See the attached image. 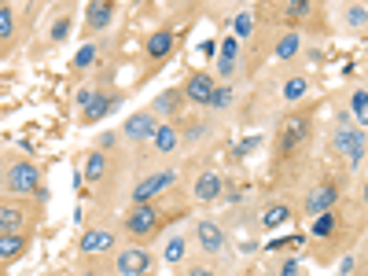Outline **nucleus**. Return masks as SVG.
I'll return each mask as SVG.
<instances>
[{
	"mask_svg": "<svg viewBox=\"0 0 368 276\" xmlns=\"http://www.w3.org/2000/svg\"><path fill=\"white\" fill-rule=\"evenodd\" d=\"M332 144L343 159H350V162L365 159V129H357V125H339L335 136H332Z\"/></svg>",
	"mask_w": 368,
	"mask_h": 276,
	"instance_id": "f257e3e1",
	"label": "nucleus"
},
{
	"mask_svg": "<svg viewBox=\"0 0 368 276\" xmlns=\"http://www.w3.org/2000/svg\"><path fill=\"white\" fill-rule=\"evenodd\" d=\"M158 225H162V218H158V210L151 203H140L136 210H129V218H125V229L133 232V236H155L158 232Z\"/></svg>",
	"mask_w": 368,
	"mask_h": 276,
	"instance_id": "f03ea898",
	"label": "nucleus"
},
{
	"mask_svg": "<svg viewBox=\"0 0 368 276\" xmlns=\"http://www.w3.org/2000/svg\"><path fill=\"white\" fill-rule=\"evenodd\" d=\"M173 181H177L173 170H158V173H151V177H144V181L133 188V203H136V206H140V203H151L158 192L173 188Z\"/></svg>",
	"mask_w": 368,
	"mask_h": 276,
	"instance_id": "7ed1b4c3",
	"label": "nucleus"
},
{
	"mask_svg": "<svg viewBox=\"0 0 368 276\" xmlns=\"http://www.w3.org/2000/svg\"><path fill=\"white\" fill-rule=\"evenodd\" d=\"M8 188H12L15 195H29L41 188V173H37V166L29 162H15L12 170H8Z\"/></svg>",
	"mask_w": 368,
	"mask_h": 276,
	"instance_id": "20e7f679",
	"label": "nucleus"
},
{
	"mask_svg": "<svg viewBox=\"0 0 368 276\" xmlns=\"http://www.w3.org/2000/svg\"><path fill=\"white\" fill-rule=\"evenodd\" d=\"M306 136H310V118H306V114H291V118L280 125V151L291 155L295 147L306 140Z\"/></svg>",
	"mask_w": 368,
	"mask_h": 276,
	"instance_id": "39448f33",
	"label": "nucleus"
},
{
	"mask_svg": "<svg viewBox=\"0 0 368 276\" xmlns=\"http://www.w3.org/2000/svg\"><path fill=\"white\" fill-rule=\"evenodd\" d=\"M155 129H158V118H155L151 111H136V114H129V122H125L122 133H125L133 144H140V140H151Z\"/></svg>",
	"mask_w": 368,
	"mask_h": 276,
	"instance_id": "423d86ee",
	"label": "nucleus"
},
{
	"mask_svg": "<svg viewBox=\"0 0 368 276\" xmlns=\"http://www.w3.org/2000/svg\"><path fill=\"white\" fill-rule=\"evenodd\" d=\"M147 269H151V254L144 247H129L118 254V273L122 276H147Z\"/></svg>",
	"mask_w": 368,
	"mask_h": 276,
	"instance_id": "0eeeda50",
	"label": "nucleus"
},
{
	"mask_svg": "<svg viewBox=\"0 0 368 276\" xmlns=\"http://www.w3.org/2000/svg\"><path fill=\"white\" fill-rule=\"evenodd\" d=\"M335 199H339V188H335L332 181H324L321 188H317V192L310 195V199H306V210H310L313 218H321V214H332Z\"/></svg>",
	"mask_w": 368,
	"mask_h": 276,
	"instance_id": "6e6552de",
	"label": "nucleus"
},
{
	"mask_svg": "<svg viewBox=\"0 0 368 276\" xmlns=\"http://www.w3.org/2000/svg\"><path fill=\"white\" fill-rule=\"evenodd\" d=\"M195 240H199V247H203L206 254H217L225 247V232H221V225H214V221H199L195 225Z\"/></svg>",
	"mask_w": 368,
	"mask_h": 276,
	"instance_id": "1a4fd4ad",
	"label": "nucleus"
},
{
	"mask_svg": "<svg viewBox=\"0 0 368 276\" xmlns=\"http://www.w3.org/2000/svg\"><path fill=\"white\" fill-rule=\"evenodd\" d=\"M210 92H214V81H210V74H192L188 77V85H184V96L192 103H210Z\"/></svg>",
	"mask_w": 368,
	"mask_h": 276,
	"instance_id": "9d476101",
	"label": "nucleus"
},
{
	"mask_svg": "<svg viewBox=\"0 0 368 276\" xmlns=\"http://www.w3.org/2000/svg\"><path fill=\"white\" fill-rule=\"evenodd\" d=\"M114 107H118V96H107V92H96V96H93V103H88V107H85V111H82V118H85V122H88V125H93V122H99V118H107V114H111V111H114Z\"/></svg>",
	"mask_w": 368,
	"mask_h": 276,
	"instance_id": "9b49d317",
	"label": "nucleus"
},
{
	"mask_svg": "<svg viewBox=\"0 0 368 276\" xmlns=\"http://www.w3.org/2000/svg\"><path fill=\"white\" fill-rule=\"evenodd\" d=\"M111 247H114V232H107V229H88L82 236V254H99Z\"/></svg>",
	"mask_w": 368,
	"mask_h": 276,
	"instance_id": "f8f14e48",
	"label": "nucleus"
},
{
	"mask_svg": "<svg viewBox=\"0 0 368 276\" xmlns=\"http://www.w3.org/2000/svg\"><path fill=\"white\" fill-rule=\"evenodd\" d=\"M111 18H114V4H107V0H93V4L85 8V23H88V29H103V26H111Z\"/></svg>",
	"mask_w": 368,
	"mask_h": 276,
	"instance_id": "ddd939ff",
	"label": "nucleus"
},
{
	"mask_svg": "<svg viewBox=\"0 0 368 276\" xmlns=\"http://www.w3.org/2000/svg\"><path fill=\"white\" fill-rule=\"evenodd\" d=\"M221 188H225V181H221L217 173H203V177L195 181V199H199V203H214L217 195H221Z\"/></svg>",
	"mask_w": 368,
	"mask_h": 276,
	"instance_id": "4468645a",
	"label": "nucleus"
},
{
	"mask_svg": "<svg viewBox=\"0 0 368 276\" xmlns=\"http://www.w3.org/2000/svg\"><path fill=\"white\" fill-rule=\"evenodd\" d=\"M173 45H177V37L170 34V29H155V34L147 37V55H151V59H166L173 52Z\"/></svg>",
	"mask_w": 368,
	"mask_h": 276,
	"instance_id": "2eb2a0df",
	"label": "nucleus"
},
{
	"mask_svg": "<svg viewBox=\"0 0 368 276\" xmlns=\"http://www.w3.org/2000/svg\"><path fill=\"white\" fill-rule=\"evenodd\" d=\"M23 221H26L23 206H15V203L0 206V236H4V232H23Z\"/></svg>",
	"mask_w": 368,
	"mask_h": 276,
	"instance_id": "dca6fc26",
	"label": "nucleus"
},
{
	"mask_svg": "<svg viewBox=\"0 0 368 276\" xmlns=\"http://www.w3.org/2000/svg\"><path fill=\"white\" fill-rule=\"evenodd\" d=\"M26 236L23 232H4L0 236V262H12V258H19V254L26 251Z\"/></svg>",
	"mask_w": 368,
	"mask_h": 276,
	"instance_id": "f3484780",
	"label": "nucleus"
},
{
	"mask_svg": "<svg viewBox=\"0 0 368 276\" xmlns=\"http://www.w3.org/2000/svg\"><path fill=\"white\" fill-rule=\"evenodd\" d=\"M217 52H221V59H217V66H221V74L228 77V74L236 71V55H240V41H236V37L228 34L225 41H221V48H217Z\"/></svg>",
	"mask_w": 368,
	"mask_h": 276,
	"instance_id": "a211bd4d",
	"label": "nucleus"
},
{
	"mask_svg": "<svg viewBox=\"0 0 368 276\" xmlns=\"http://www.w3.org/2000/svg\"><path fill=\"white\" fill-rule=\"evenodd\" d=\"M177 140H181V136H177V129H173L170 122H166V125H158L155 136H151V144H155V151H158V155H170V151H177Z\"/></svg>",
	"mask_w": 368,
	"mask_h": 276,
	"instance_id": "6ab92c4d",
	"label": "nucleus"
},
{
	"mask_svg": "<svg viewBox=\"0 0 368 276\" xmlns=\"http://www.w3.org/2000/svg\"><path fill=\"white\" fill-rule=\"evenodd\" d=\"M269 15L284 18V23H291V18H306V15H310V0H291V4H284V8H273Z\"/></svg>",
	"mask_w": 368,
	"mask_h": 276,
	"instance_id": "aec40b11",
	"label": "nucleus"
},
{
	"mask_svg": "<svg viewBox=\"0 0 368 276\" xmlns=\"http://www.w3.org/2000/svg\"><path fill=\"white\" fill-rule=\"evenodd\" d=\"M103 173H107V155L103 151H93L88 155V162H85V181H103Z\"/></svg>",
	"mask_w": 368,
	"mask_h": 276,
	"instance_id": "412c9836",
	"label": "nucleus"
},
{
	"mask_svg": "<svg viewBox=\"0 0 368 276\" xmlns=\"http://www.w3.org/2000/svg\"><path fill=\"white\" fill-rule=\"evenodd\" d=\"M306 92H310V81H306V77H291V81H284V100L287 103H298Z\"/></svg>",
	"mask_w": 368,
	"mask_h": 276,
	"instance_id": "4be33fe9",
	"label": "nucleus"
},
{
	"mask_svg": "<svg viewBox=\"0 0 368 276\" xmlns=\"http://www.w3.org/2000/svg\"><path fill=\"white\" fill-rule=\"evenodd\" d=\"M287 214H291V210H287L284 203H273L269 210L262 214V229H276V225H284V221H287Z\"/></svg>",
	"mask_w": 368,
	"mask_h": 276,
	"instance_id": "5701e85b",
	"label": "nucleus"
},
{
	"mask_svg": "<svg viewBox=\"0 0 368 276\" xmlns=\"http://www.w3.org/2000/svg\"><path fill=\"white\" fill-rule=\"evenodd\" d=\"M15 37V12L8 4H0V41H12Z\"/></svg>",
	"mask_w": 368,
	"mask_h": 276,
	"instance_id": "b1692460",
	"label": "nucleus"
},
{
	"mask_svg": "<svg viewBox=\"0 0 368 276\" xmlns=\"http://www.w3.org/2000/svg\"><path fill=\"white\" fill-rule=\"evenodd\" d=\"M332 232H335V214H321V218H313V236H317V240H328Z\"/></svg>",
	"mask_w": 368,
	"mask_h": 276,
	"instance_id": "393cba45",
	"label": "nucleus"
},
{
	"mask_svg": "<svg viewBox=\"0 0 368 276\" xmlns=\"http://www.w3.org/2000/svg\"><path fill=\"white\" fill-rule=\"evenodd\" d=\"M295 52H298V34H284L276 41V59H291Z\"/></svg>",
	"mask_w": 368,
	"mask_h": 276,
	"instance_id": "a878e982",
	"label": "nucleus"
},
{
	"mask_svg": "<svg viewBox=\"0 0 368 276\" xmlns=\"http://www.w3.org/2000/svg\"><path fill=\"white\" fill-rule=\"evenodd\" d=\"M365 107H368V96H365V88H357V92H354V125H357V129L368 122Z\"/></svg>",
	"mask_w": 368,
	"mask_h": 276,
	"instance_id": "bb28decb",
	"label": "nucleus"
},
{
	"mask_svg": "<svg viewBox=\"0 0 368 276\" xmlns=\"http://www.w3.org/2000/svg\"><path fill=\"white\" fill-rule=\"evenodd\" d=\"M251 29H254V15L251 12H240V15H236V41H240V37H251Z\"/></svg>",
	"mask_w": 368,
	"mask_h": 276,
	"instance_id": "cd10ccee",
	"label": "nucleus"
},
{
	"mask_svg": "<svg viewBox=\"0 0 368 276\" xmlns=\"http://www.w3.org/2000/svg\"><path fill=\"white\" fill-rule=\"evenodd\" d=\"M228 103H232V88H228V85H214L210 107H217V111H221V107H228Z\"/></svg>",
	"mask_w": 368,
	"mask_h": 276,
	"instance_id": "c85d7f7f",
	"label": "nucleus"
},
{
	"mask_svg": "<svg viewBox=\"0 0 368 276\" xmlns=\"http://www.w3.org/2000/svg\"><path fill=\"white\" fill-rule=\"evenodd\" d=\"M184 258V240H181V236H173V240L170 243H166V262H181Z\"/></svg>",
	"mask_w": 368,
	"mask_h": 276,
	"instance_id": "c756f323",
	"label": "nucleus"
},
{
	"mask_svg": "<svg viewBox=\"0 0 368 276\" xmlns=\"http://www.w3.org/2000/svg\"><path fill=\"white\" fill-rule=\"evenodd\" d=\"M177 103H181V96H177L173 88H170V92H166V96H158L155 111H177ZM155 111H151V114H155Z\"/></svg>",
	"mask_w": 368,
	"mask_h": 276,
	"instance_id": "7c9ffc66",
	"label": "nucleus"
},
{
	"mask_svg": "<svg viewBox=\"0 0 368 276\" xmlns=\"http://www.w3.org/2000/svg\"><path fill=\"white\" fill-rule=\"evenodd\" d=\"M71 37V18H59V23L52 26V41L59 45V41H66Z\"/></svg>",
	"mask_w": 368,
	"mask_h": 276,
	"instance_id": "2f4dec72",
	"label": "nucleus"
},
{
	"mask_svg": "<svg viewBox=\"0 0 368 276\" xmlns=\"http://www.w3.org/2000/svg\"><path fill=\"white\" fill-rule=\"evenodd\" d=\"M346 23L357 26V29H365V4H354V8H350V15H346Z\"/></svg>",
	"mask_w": 368,
	"mask_h": 276,
	"instance_id": "473e14b6",
	"label": "nucleus"
},
{
	"mask_svg": "<svg viewBox=\"0 0 368 276\" xmlns=\"http://www.w3.org/2000/svg\"><path fill=\"white\" fill-rule=\"evenodd\" d=\"M93 59H96V48H93V45H85L82 52L74 55V63H77V66H93Z\"/></svg>",
	"mask_w": 368,
	"mask_h": 276,
	"instance_id": "72a5a7b5",
	"label": "nucleus"
},
{
	"mask_svg": "<svg viewBox=\"0 0 368 276\" xmlns=\"http://www.w3.org/2000/svg\"><path fill=\"white\" fill-rule=\"evenodd\" d=\"M280 276H306V269H302V262H295V258H291V262H284V265H280Z\"/></svg>",
	"mask_w": 368,
	"mask_h": 276,
	"instance_id": "f704fd0d",
	"label": "nucleus"
},
{
	"mask_svg": "<svg viewBox=\"0 0 368 276\" xmlns=\"http://www.w3.org/2000/svg\"><path fill=\"white\" fill-rule=\"evenodd\" d=\"M93 96H96V88H82V92H77V107L85 111V107L93 103Z\"/></svg>",
	"mask_w": 368,
	"mask_h": 276,
	"instance_id": "c9c22d12",
	"label": "nucleus"
},
{
	"mask_svg": "<svg viewBox=\"0 0 368 276\" xmlns=\"http://www.w3.org/2000/svg\"><path fill=\"white\" fill-rule=\"evenodd\" d=\"M192 276H217V273L206 269V265H192Z\"/></svg>",
	"mask_w": 368,
	"mask_h": 276,
	"instance_id": "e433bc0d",
	"label": "nucleus"
},
{
	"mask_svg": "<svg viewBox=\"0 0 368 276\" xmlns=\"http://www.w3.org/2000/svg\"><path fill=\"white\" fill-rule=\"evenodd\" d=\"M254 144H258V136H251V140H243V144H240V155H247V151H251Z\"/></svg>",
	"mask_w": 368,
	"mask_h": 276,
	"instance_id": "4c0bfd02",
	"label": "nucleus"
},
{
	"mask_svg": "<svg viewBox=\"0 0 368 276\" xmlns=\"http://www.w3.org/2000/svg\"><path fill=\"white\" fill-rule=\"evenodd\" d=\"M0 276H4V273H0Z\"/></svg>",
	"mask_w": 368,
	"mask_h": 276,
	"instance_id": "58836bf2",
	"label": "nucleus"
}]
</instances>
